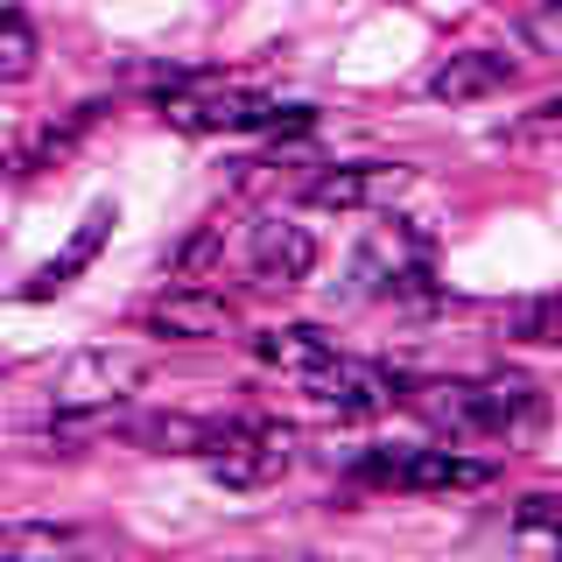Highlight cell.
I'll return each mask as SVG.
<instances>
[{
    "instance_id": "obj_1",
    "label": "cell",
    "mask_w": 562,
    "mask_h": 562,
    "mask_svg": "<svg viewBox=\"0 0 562 562\" xmlns=\"http://www.w3.org/2000/svg\"><path fill=\"white\" fill-rule=\"evenodd\" d=\"M415 408L450 436H520L549 415V386L527 373H485V380H429L415 386Z\"/></svg>"
},
{
    "instance_id": "obj_2",
    "label": "cell",
    "mask_w": 562,
    "mask_h": 562,
    "mask_svg": "<svg viewBox=\"0 0 562 562\" xmlns=\"http://www.w3.org/2000/svg\"><path fill=\"white\" fill-rule=\"evenodd\" d=\"M155 105L183 134H310L316 127V105H281L268 92H225L218 78L198 85V92L155 99Z\"/></svg>"
},
{
    "instance_id": "obj_3",
    "label": "cell",
    "mask_w": 562,
    "mask_h": 562,
    "mask_svg": "<svg viewBox=\"0 0 562 562\" xmlns=\"http://www.w3.org/2000/svg\"><path fill=\"white\" fill-rule=\"evenodd\" d=\"M198 457L225 492H260L295 464V436L281 422H218Z\"/></svg>"
},
{
    "instance_id": "obj_4",
    "label": "cell",
    "mask_w": 562,
    "mask_h": 562,
    "mask_svg": "<svg viewBox=\"0 0 562 562\" xmlns=\"http://www.w3.org/2000/svg\"><path fill=\"white\" fill-rule=\"evenodd\" d=\"M366 485H394V492H471V485H492V457H464V450H366L359 464Z\"/></svg>"
},
{
    "instance_id": "obj_5",
    "label": "cell",
    "mask_w": 562,
    "mask_h": 562,
    "mask_svg": "<svg viewBox=\"0 0 562 562\" xmlns=\"http://www.w3.org/2000/svg\"><path fill=\"white\" fill-rule=\"evenodd\" d=\"M148 380V351H127V345H85L70 351L49 380V408H120L134 386Z\"/></svg>"
},
{
    "instance_id": "obj_6",
    "label": "cell",
    "mask_w": 562,
    "mask_h": 562,
    "mask_svg": "<svg viewBox=\"0 0 562 562\" xmlns=\"http://www.w3.org/2000/svg\"><path fill=\"white\" fill-rule=\"evenodd\" d=\"M303 394L316 401V408H330L338 422H373L401 401V380L386 373V366L373 359H345V351H330L324 366H310L303 373Z\"/></svg>"
},
{
    "instance_id": "obj_7",
    "label": "cell",
    "mask_w": 562,
    "mask_h": 562,
    "mask_svg": "<svg viewBox=\"0 0 562 562\" xmlns=\"http://www.w3.org/2000/svg\"><path fill=\"white\" fill-rule=\"evenodd\" d=\"M140 324L155 330V338H176V345H204V338H225V330L239 324V310L225 303L218 289H204V281H176L162 303H148Z\"/></svg>"
},
{
    "instance_id": "obj_8",
    "label": "cell",
    "mask_w": 562,
    "mask_h": 562,
    "mask_svg": "<svg viewBox=\"0 0 562 562\" xmlns=\"http://www.w3.org/2000/svg\"><path fill=\"white\" fill-rule=\"evenodd\" d=\"M246 268H254L260 289H295V281H310L316 268V239H310V225H295V218H254V233H246Z\"/></svg>"
},
{
    "instance_id": "obj_9",
    "label": "cell",
    "mask_w": 562,
    "mask_h": 562,
    "mask_svg": "<svg viewBox=\"0 0 562 562\" xmlns=\"http://www.w3.org/2000/svg\"><path fill=\"white\" fill-rule=\"evenodd\" d=\"M113 225H120V211L99 198V204H92V211L78 218V233L64 239V254H57V260H43V268H35V274L22 281V303H49V295H64L70 281H78V274H85V268L99 260V246L113 239Z\"/></svg>"
},
{
    "instance_id": "obj_10",
    "label": "cell",
    "mask_w": 562,
    "mask_h": 562,
    "mask_svg": "<svg viewBox=\"0 0 562 562\" xmlns=\"http://www.w3.org/2000/svg\"><path fill=\"white\" fill-rule=\"evenodd\" d=\"M514 78H520V64L506 57V49H457V57H443V64L429 70V99H443V105H471V99L506 92Z\"/></svg>"
},
{
    "instance_id": "obj_11",
    "label": "cell",
    "mask_w": 562,
    "mask_h": 562,
    "mask_svg": "<svg viewBox=\"0 0 562 562\" xmlns=\"http://www.w3.org/2000/svg\"><path fill=\"white\" fill-rule=\"evenodd\" d=\"M99 549L92 527L70 520H0V562H85Z\"/></svg>"
},
{
    "instance_id": "obj_12",
    "label": "cell",
    "mask_w": 562,
    "mask_h": 562,
    "mask_svg": "<svg viewBox=\"0 0 562 562\" xmlns=\"http://www.w3.org/2000/svg\"><path fill=\"white\" fill-rule=\"evenodd\" d=\"M394 190H401V169H394V162H338V169L316 176L303 198H310L316 211H366V204L394 198Z\"/></svg>"
},
{
    "instance_id": "obj_13",
    "label": "cell",
    "mask_w": 562,
    "mask_h": 562,
    "mask_svg": "<svg viewBox=\"0 0 562 562\" xmlns=\"http://www.w3.org/2000/svg\"><path fill=\"white\" fill-rule=\"evenodd\" d=\"M330 351H338V345H330L316 324H281V330H260V338H254V359L281 366V373H295V380H303L310 366H324Z\"/></svg>"
},
{
    "instance_id": "obj_14",
    "label": "cell",
    "mask_w": 562,
    "mask_h": 562,
    "mask_svg": "<svg viewBox=\"0 0 562 562\" xmlns=\"http://www.w3.org/2000/svg\"><path fill=\"white\" fill-rule=\"evenodd\" d=\"M499 330L520 345H562V303L555 295H527V303H506L499 310Z\"/></svg>"
},
{
    "instance_id": "obj_15",
    "label": "cell",
    "mask_w": 562,
    "mask_h": 562,
    "mask_svg": "<svg viewBox=\"0 0 562 562\" xmlns=\"http://www.w3.org/2000/svg\"><path fill=\"white\" fill-rule=\"evenodd\" d=\"M218 254H225V211H211V218H198V233L176 246L169 274H176V281H204L211 268H218Z\"/></svg>"
},
{
    "instance_id": "obj_16",
    "label": "cell",
    "mask_w": 562,
    "mask_h": 562,
    "mask_svg": "<svg viewBox=\"0 0 562 562\" xmlns=\"http://www.w3.org/2000/svg\"><path fill=\"white\" fill-rule=\"evenodd\" d=\"M99 113H105V105H78L64 127H43V134H35V148H29V169H57V162H70V155H78V140L99 127Z\"/></svg>"
},
{
    "instance_id": "obj_17",
    "label": "cell",
    "mask_w": 562,
    "mask_h": 562,
    "mask_svg": "<svg viewBox=\"0 0 562 562\" xmlns=\"http://www.w3.org/2000/svg\"><path fill=\"white\" fill-rule=\"evenodd\" d=\"M514 29H520L527 57H562V0H520Z\"/></svg>"
},
{
    "instance_id": "obj_18",
    "label": "cell",
    "mask_w": 562,
    "mask_h": 562,
    "mask_svg": "<svg viewBox=\"0 0 562 562\" xmlns=\"http://www.w3.org/2000/svg\"><path fill=\"white\" fill-rule=\"evenodd\" d=\"M35 70V29H29V14H0V85H22Z\"/></svg>"
},
{
    "instance_id": "obj_19",
    "label": "cell",
    "mask_w": 562,
    "mask_h": 562,
    "mask_svg": "<svg viewBox=\"0 0 562 562\" xmlns=\"http://www.w3.org/2000/svg\"><path fill=\"white\" fill-rule=\"evenodd\" d=\"M555 492H527V499L514 506V527H520V535H555Z\"/></svg>"
},
{
    "instance_id": "obj_20",
    "label": "cell",
    "mask_w": 562,
    "mask_h": 562,
    "mask_svg": "<svg viewBox=\"0 0 562 562\" xmlns=\"http://www.w3.org/2000/svg\"><path fill=\"white\" fill-rule=\"evenodd\" d=\"M555 127H562V99H541V105H535V113H527V120H520V140H549Z\"/></svg>"
}]
</instances>
